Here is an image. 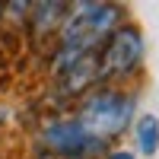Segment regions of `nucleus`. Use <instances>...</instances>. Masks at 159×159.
Listing matches in <instances>:
<instances>
[{
    "mask_svg": "<svg viewBox=\"0 0 159 159\" xmlns=\"http://www.w3.org/2000/svg\"><path fill=\"white\" fill-rule=\"evenodd\" d=\"M102 159H137L134 156V150H124V147H115V150H108Z\"/></svg>",
    "mask_w": 159,
    "mask_h": 159,
    "instance_id": "7",
    "label": "nucleus"
},
{
    "mask_svg": "<svg viewBox=\"0 0 159 159\" xmlns=\"http://www.w3.org/2000/svg\"><path fill=\"white\" fill-rule=\"evenodd\" d=\"M134 115H137V96L134 92H127L124 86H96L92 92H86L76 102L73 121L89 137L111 147L134 124Z\"/></svg>",
    "mask_w": 159,
    "mask_h": 159,
    "instance_id": "2",
    "label": "nucleus"
},
{
    "mask_svg": "<svg viewBox=\"0 0 159 159\" xmlns=\"http://www.w3.org/2000/svg\"><path fill=\"white\" fill-rule=\"evenodd\" d=\"M143 32L134 22H121L96 51L99 83H124L143 67Z\"/></svg>",
    "mask_w": 159,
    "mask_h": 159,
    "instance_id": "3",
    "label": "nucleus"
},
{
    "mask_svg": "<svg viewBox=\"0 0 159 159\" xmlns=\"http://www.w3.org/2000/svg\"><path fill=\"white\" fill-rule=\"evenodd\" d=\"M38 140L54 159H102L111 150L108 143L89 137L73 118H51L42 127Z\"/></svg>",
    "mask_w": 159,
    "mask_h": 159,
    "instance_id": "4",
    "label": "nucleus"
},
{
    "mask_svg": "<svg viewBox=\"0 0 159 159\" xmlns=\"http://www.w3.org/2000/svg\"><path fill=\"white\" fill-rule=\"evenodd\" d=\"M32 13V32L35 35H57L64 19L70 13V3H61V0H51V3H29Z\"/></svg>",
    "mask_w": 159,
    "mask_h": 159,
    "instance_id": "5",
    "label": "nucleus"
},
{
    "mask_svg": "<svg viewBox=\"0 0 159 159\" xmlns=\"http://www.w3.org/2000/svg\"><path fill=\"white\" fill-rule=\"evenodd\" d=\"M134 143H137V153L140 156H156L159 153V118L153 111H143L134 124Z\"/></svg>",
    "mask_w": 159,
    "mask_h": 159,
    "instance_id": "6",
    "label": "nucleus"
},
{
    "mask_svg": "<svg viewBox=\"0 0 159 159\" xmlns=\"http://www.w3.org/2000/svg\"><path fill=\"white\" fill-rule=\"evenodd\" d=\"M121 22H127V13L121 3H89V0L70 3V13L57 32V48H54L51 70L61 73L70 64L92 57Z\"/></svg>",
    "mask_w": 159,
    "mask_h": 159,
    "instance_id": "1",
    "label": "nucleus"
}]
</instances>
